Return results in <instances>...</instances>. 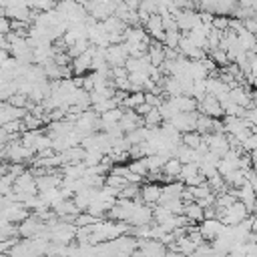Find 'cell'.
<instances>
[{
    "mask_svg": "<svg viewBox=\"0 0 257 257\" xmlns=\"http://www.w3.org/2000/svg\"><path fill=\"white\" fill-rule=\"evenodd\" d=\"M197 229H199L203 241H215L225 231V225L219 219H205V221H201V225Z\"/></svg>",
    "mask_w": 257,
    "mask_h": 257,
    "instance_id": "cell-1",
    "label": "cell"
},
{
    "mask_svg": "<svg viewBox=\"0 0 257 257\" xmlns=\"http://www.w3.org/2000/svg\"><path fill=\"white\" fill-rule=\"evenodd\" d=\"M197 108L201 110V114H205V116H209V118H219V116H223V108H221L219 100H217L215 96H211V94H205V96L197 102Z\"/></svg>",
    "mask_w": 257,
    "mask_h": 257,
    "instance_id": "cell-2",
    "label": "cell"
},
{
    "mask_svg": "<svg viewBox=\"0 0 257 257\" xmlns=\"http://www.w3.org/2000/svg\"><path fill=\"white\" fill-rule=\"evenodd\" d=\"M161 191H163V185L159 183H147L141 187V193H139V203H147V205H155V203H161Z\"/></svg>",
    "mask_w": 257,
    "mask_h": 257,
    "instance_id": "cell-3",
    "label": "cell"
},
{
    "mask_svg": "<svg viewBox=\"0 0 257 257\" xmlns=\"http://www.w3.org/2000/svg\"><path fill=\"white\" fill-rule=\"evenodd\" d=\"M181 143L185 145V147H189V149H193V151H197L201 145H203V135H199V133H185L183 137H181Z\"/></svg>",
    "mask_w": 257,
    "mask_h": 257,
    "instance_id": "cell-4",
    "label": "cell"
},
{
    "mask_svg": "<svg viewBox=\"0 0 257 257\" xmlns=\"http://www.w3.org/2000/svg\"><path fill=\"white\" fill-rule=\"evenodd\" d=\"M2 34H10V22L4 16H0V36Z\"/></svg>",
    "mask_w": 257,
    "mask_h": 257,
    "instance_id": "cell-5",
    "label": "cell"
}]
</instances>
